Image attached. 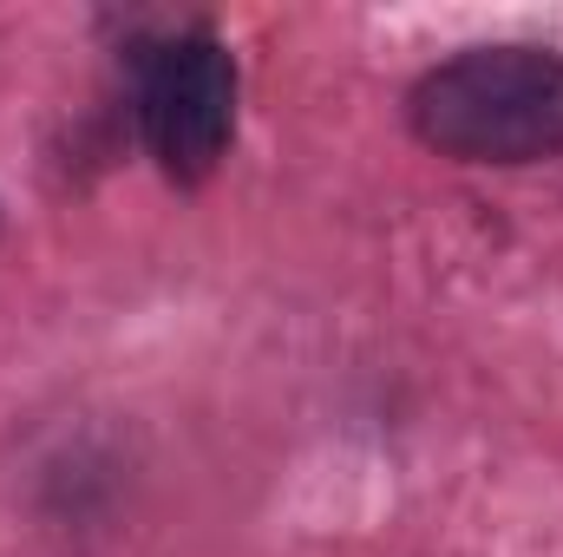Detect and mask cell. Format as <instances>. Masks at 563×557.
<instances>
[{
	"mask_svg": "<svg viewBox=\"0 0 563 557\" xmlns=\"http://www.w3.org/2000/svg\"><path fill=\"white\" fill-rule=\"evenodd\" d=\"M407 132L452 164L563 157V53L538 40H485L426 66L407 92Z\"/></svg>",
	"mask_w": 563,
	"mask_h": 557,
	"instance_id": "1",
	"label": "cell"
},
{
	"mask_svg": "<svg viewBox=\"0 0 563 557\" xmlns=\"http://www.w3.org/2000/svg\"><path fill=\"white\" fill-rule=\"evenodd\" d=\"M236 53L210 26H170L132 46V112L170 184H210L236 144Z\"/></svg>",
	"mask_w": 563,
	"mask_h": 557,
	"instance_id": "2",
	"label": "cell"
}]
</instances>
